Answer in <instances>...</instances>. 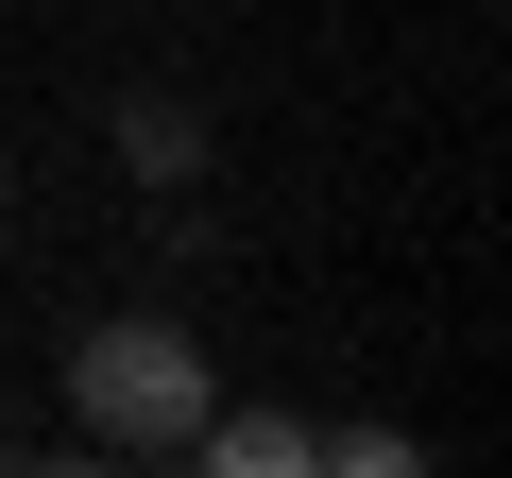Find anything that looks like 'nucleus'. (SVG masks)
Returning <instances> with one entry per match:
<instances>
[{
    "label": "nucleus",
    "mask_w": 512,
    "mask_h": 478,
    "mask_svg": "<svg viewBox=\"0 0 512 478\" xmlns=\"http://www.w3.org/2000/svg\"><path fill=\"white\" fill-rule=\"evenodd\" d=\"M120 154H137V171H188V154H205V120H188V103H137V120H120Z\"/></svg>",
    "instance_id": "3"
},
{
    "label": "nucleus",
    "mask_w": 512,
    "mask_h": 478,
    "mask_svg": "<svg viewBox=\"0 0 512 478\" xmlns=\"http://www.w3.org/2000/svg\"><path fill=\"white\" fill-rule=\"evenodd\" d=\"M69 410H86V444L188 461V427H205V342H188V325H154V308H120V325H86Z\"/></svg>",
    "instance_id": "1"
},
{
    "label": "nucleus",
    "mask_w": 512,
    "mask_h": 478,
    "mask_svg": "<svg viewBox=\"0 0 512 478\" xmlns=\"http://www.w3.org/2000/svg\"><path fill=\"white\" fill-rule=\"evenodd\" d=\"M188 461H222V478H308V461H325V427H291V410H222V393H205Z\"/></svg>",
    "instance_id": "2"
},
{
    "label": "nucleus",
    "mask_w": 512,
    "mask_h": 478,
    "mask_svg": "<svg viewBox=\"0 0 512 478\" xmlns=\"http://www.w3.org/2000/svg\"><path fill=\"white\" fill-rule=\"evenodd\" d=\"M0 205H18V171H0Z\"/></svg>",
    "instance_id": "4"
}]
</instances>
